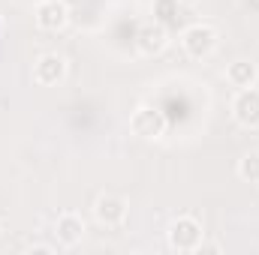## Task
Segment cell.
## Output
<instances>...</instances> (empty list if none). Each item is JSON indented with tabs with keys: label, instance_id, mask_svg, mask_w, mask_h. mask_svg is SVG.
Listing matches in <instances>:
<instances>
[{
	"label": "cell",
	"instance_id": "obj_1",
	"mask_svg": "<svg viewBox=\"0 0 259 255\" xmlns=\"http://www.w3.org/2000/svg\"><path fill=\"white\" fill-rule=\"evenodd\" d=\"M202 237H205V231L193 216H178L169 225V246L175 252H196L202 246Z\"/></svg>",
	"mask_w": 259,
	"mask_h": 255
},
{
	"label": "cell",
	"instance_id": "obj_11",
	"mask_svg": "<svg viewBox=\"0 0 259 255\" xmlns=\"http://www.w3.org/2000/svg\"><path fill=\"white\" fill-rule=\"evenodd\" d=\"M238 177L247 183H259V150H250L238 159Z\"/></svg>",
	"mask_w": 259,
	"mask_h": 255
},
{
	"label": "cell",
	"instance_id": "obj_8",
	"mask_svg": "<svg viewBox=\"0 0 259 255\" xmlns=\"http://www.w3.org/2000/svg\"><path fill=\"white\" fill-rule=\"evenodd\" d=\"M66 78V57L64 54H42L36 63H33V81L42 84V87H52V84H61Z\"/></svg>",
	"mask_w": 259,
	"mask_h": 255
},
{
	"label": "cell",
	"instance_id": "obj_4",
	"mask_svg": "<svg viewBox=\"0 0 259 255\" xmlns=\"http://www.w3.org/2000/svg\"><path fill=\"white\" fill-rule=\"evenodd\" d=\"M166 45H169V30H166V24H160V21H148V24L139 27V33H136V48H139L145 57H157V54H163Z\"/></svg>",
	"mask_w": 259,
	"mask_h": 255
},
{
	"label": "cell",
	"instance_id": "obj_9",
	"mask_svg": "<svg viewBox=\"0 0 259 255\" xmlns=\"http://www.w3.org/2000/svg\"><path fill=\"white\" fill-rule=\"evenodd\" d=\"M55 234H58V243L66 246V249L78 246L81 237H84V219H81L78 213H64V216H58Z\"/></svg>",
	"mask_w": 259,
	"mask_h": 255
},
{
	"label": "cell",
	"instance_id": "obj_7",
	"mask_svg": "<svg viewBox=\"0 0 259 255\" xmlns=\"http://www.w3.org/2000/svg\"><path fill=\"white\" fill-rule=\"evenodd\" d=\"M127 198H121V195H115V192H106V195H100L97 201H94V216H97V222L100 225H121L124 219H127Z\"/></svg>",
	"mask_w": 259,
	"mask_h": 255
},
{
	"label": "cell",
	"instance_id": "obj_6",
	"mask_svg": "<svg viewBox=\"0 0 259 255\" xmlns=\"http://www.w3.org/2000/svg\"><path fill=\"white\" fill-rule=\"evenodd\" d=\"M232 117L247 129L259 126V87H244L238 90V96L232 99Z\"/></svg>",
	"mask_w": 259,
	"mask_h": 255
},
{
	"label": "cell",
	"instance_id": "obj_10",
	"mask_svg": "<svg viewBox=\"0 0 259 255\" xmlns=\"http://www.w3.org/2000/svg\"><path fill=\"white\" fill-rule=\"evenodd\" d=\"M259 78V69L253 60H235V63L226 66V81L232 84V87H238V90H244V87H253Z\"/></svg>",
	"mask_w": 259,
	"mask_h": 255
},
{
	"label": "cell",
	"instance_id": "obj_3",
	"mask_svg": "<svg viewBox=\"0 0 259 255\" xmlns=\"http://www.w3.org/2000/svg\"><path fill=\"white\" fill-rule=\"evenodd\" d=\"M166 126H169L166 114H163L160 108H151V105L136 108V111H133V117H130V129H133L139 138H145V141L160 138V135L166 132Z\"/></svg>",
	"mask_w": 259,
	"mask_h": 255
},
{
	"label": "cell",
	"instance_id": "obj_13",
	"mask_svg": "<svg viewBox=\"0 0 259 255\" xmlns=\"http://www.w3.org/2000/svg\"><path fill=\"white\" fill-rule=\"evenodd\" d=\"M30 252H42V255H49V252H52V246H42V243H36V246H30Z\"/></svg>",
	"mask_w": 259,
	"mask_h": 255
},
{
	"label": "cell",
	"instance_id": "obj_5",
	"mask_svg": "<svg viewBox=\"0 0 259 255\" xmlns=\"http://www.w3.org/2000/svg\"><path fill=\"white\" fill-rule=\"evenodd\" d=\"M69 24V6L64 0H39L36 3V27L58 33Z\"/></svg>",
	"mask_w": 259,
	"mask_h": 255
},
{
	"label": "cell",
	"instance_id": "obj_12",
	"mask_svg": "<svg viewBox=\"0 0 259 255\" xmlns=\"http://www.w3.org/2000/svg\"><path fill=\"white\" fill-rule=\"evenodd\" d=\"M178 9H181V0H154V21L169 27L178 18Z\"/></svg>",
	"mask_w": 259,
	"mask_h": 255
},
{
	"label": "cell",
	"instance_id": "obj_2",
	"mask_svg": "<svg viewBox=\"0 0 259 255\" xmlns=\"http://www.w3.org/2000/svg\"><path fill=\"white\" fill-rule=\"evenodd\" d=\"M181 45H184V51L196 57V60H202V57H208L214 48H217V30L211 27V24H190L184 33H181Z\"/></svg>",
	"mask_w": 259,
	"mask_h": 255
}]
</instances>
